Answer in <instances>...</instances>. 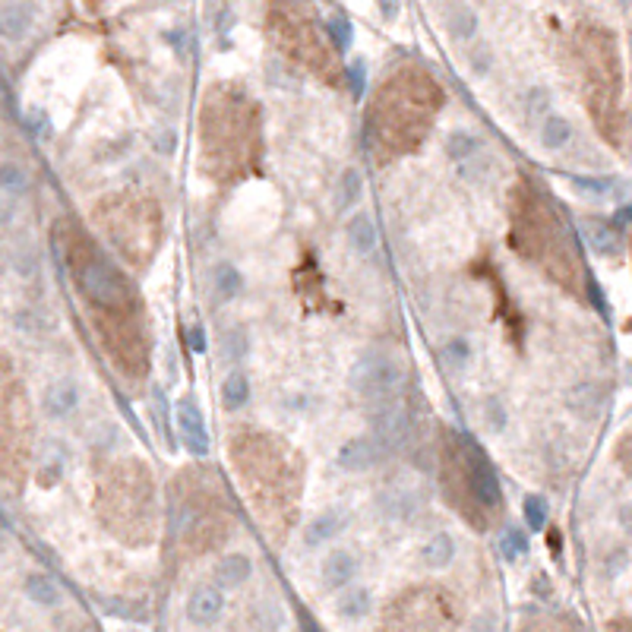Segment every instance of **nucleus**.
I'll return each mask as SVG.
<instances>
[{
	"instance_id": "nucleus-35",
	"label": "nucleus",
	"mask_w": 632,
	"mask_h": 632,
	"mask_svg": "<svg viewBox=\"0 0 632 632\" xmlns=\"http://www.w3.org/2000/svg\"><path fill=\"white\" fill-rule=\"evenodd\" d=\"M187 345L193 355H206V348H209V342H206V329L199 323H193L187 329Z\"/></svg>"
},
{
	"instance_id": "nucleus-36",
	"label": "nucleus",
	"mask_w": 632,
	"mask_h": 632,
	"mask_svg": "<svg viewBox=\"0 0 632 632\" xmlns=\"http://www.w3.org/2000/svg\"><path fill=\"white\" fill-rule=\"evenodd\" d=\"M345 76H348V83H351V92H355V98H361V95H364V64H361V61H355L351 66H345Z\"/></svg>"
},
{
	"instance_id": "nucleus-4",
	"label": "nucleus",
	"mask_w": 632,
	"mask_h": 632,
	"mask_svg": "<svg viewBox=\"0 0 632 632\" xmlns=\"http://www.w3.org/2000/svg\"><path fill=\"white\" fill-rule=\"evenodd\" d=\"M465 462H468V490L475 497L477 506L484 509H497L503 503V487H500V475L490 465V458L477 449L475 443H468V452H465Z\"/></svg>"
},
{
	"instance_id": "nucleus-25",
	"label": "nucleus",
	"mask_w": 632,
	"mask_h": 632,
	"mask_svg": "<svg viewBox=\"0 0 632 632\" xmlns=\"http://www.w3.org/2000/svg\"><path fill=\"white\" fill-rule=\"evenodd\" d=\"M528 531H522L518 525H506V528L500 531V537H497V550H500V557L506 563H516L522 560L525 554H528Z\"/></svg>"
},
{
	"instance_id": "nucleus-14",
	"label": "nucleus",
	"mask_w": 632,
	"mask_h": 632,
	"mask_svg": "<svg viewBox=\"0 0 632 632\" xmlns=\"http://www.w3.org/2000/svg\"><path fill=\"white\" fill-rule=\"evenodd\" d=\"M23 595L32 607L38 610H57L64 604V591L48 572H29L23 578Z\"/></svg>"
},
{
	"instance_id": "nucleus-19",
	"label": "nucleus",
	"mask_w": 632,
	"mask_h": 632,
	"mask_svg": "<svg viewBox=\"0 0 632 632\" xmlns=\"http://www.w3.org/2000/svg\"><path fill=\"white\" fill-rule=\"evenodd\" d=\"M364 196V177L357 168H345L342 175H338L336 187H332V203H336L338 212H348L355 209L357 203H361Z\"/></svg>"
},
{
	"instance_id": "nucleus-17",
	"label": "nucleus",
	"mask_w": 632,
	"mask_h": 632,
	"mask_svg": "<svg viewBox=\"0 0 632 632\" xmlns=\"http://www.w3.org/2000/svg\"><path fill=\"white\" fill-rule=\"evenodd\" d=\"M440 16H443V29L449 32V38L456 42H471L477 35V13L465 4H449V6H440Z\"/></svg>"
},
{
	"instance_id": "nucleus-24",
	"label": "nucleus",
	"mask_w": 632,
	"mask_h": 632,
	"mask_svg": "<svg viewBox=\"0 0 632 632\" xmlns=\"http://www.w3.org/2000/svg\"><path fill=\"white\" fill-rule=\"evenodd\" d=\"M250 402V376L244 370H231L222 379V405L225 411H241Z\"/></svg>"
},
{
	"instance_id": "nucleus-38",
	"label": "nucleus",
	"mask_w": 632,
	"mask_h": 632,
	"mask_svg": "<svg viewBox=\"0 0 632 632\" xmlns=\"http://www.w3.org/2000/svg\"><path fill=\"white\" fill-rule=\"evenodd\" d=\"M576 187L585 193H607L610 181H601V177H576Z\"/></svg>"
},
{
	"instance_id": "nucleus-9",
	"label": "nucleus",
	"mask_w": 632,
	"mask_h": 632,
	"mask_svg": "<svg viewBox=\"0 0 632 632\" xmlns=\"http://www.w3.org/2000/svg\"><path fill=\"white\" fill-rule=\"evenodd\" d=\"M332 614L336 620L348 623V627H357V623H367L370 617L376 614V597L367 585H348L345 591H338L336 601H332Z\"/></svg>"
},
{
	"instance_id": "nucleus-42",
	"label": "nucleus",
	"mask_w": 632,
	"mask_h": 632,
	"mask_svg": "<svg viewBox=\"0 0 632 632\" xmlns=\"http://www.w3.org/2000/svg\"><path fill=\"white\" fill-rule=\"evenodd\" d=\"M13 203H6V199H0V225H10L13 222Z\"/></svg>"
},
{
	"instance_id": "nucleus-39",
	"label": "nucleus",
	"mask_w": 632,
	"mask_h": 632,
	"mask_svg": "<svg viewBox=\"0 0 632 632\" xmlns=\"http://www.w3.org/2000/svg\"><path fill=\"white\" fill-rule=\"evenodd\" d=\"M468 64L475 66V70H477V73H481V76H484V73L490 70V51H487V48H481V51H471Z\"/></svg>"
},
{
	"instance_id": "nucleus-33",
	"label": "nucleus",
	"mask_w": 632,
	"mask_h": 632,
	"mask_svg": "<svg viewBox=\"0 0 632 632\" xmlns=\"http://www.w3.org/2000/svg\"><path fill=\"white\" fill-rule=\"evenodd\" d=\"M588 241H591V247H595L597 253H604V256H614V253L620 250V241H617V235L610 228H604V225H595V228H588Z\"/></svg>"
},
{
	"instance_id": "nucleus-16",
	"label": "nucleus",
	"mask_w": 632,
	"mask_h": 632,
	"mask_svg": "<svg viewBox=\"0 0 632 632\" xmlns=\"http://www.w3.org/2000/svg\"><path fill=\"white\" fill-rule=\"evenodd\" d=\"M456 554H458V544H456V537H452V531H436V535H430L427 541H424L421 563H424V569H430V572H443L452 567Z\"/></svg>"
},
{
	"instance_id": "nucleus-28",
	"label": "nucleus",
	"mask_w": 632,
	"mask_h": 632,
	"mask_svg": "<svg viewBox=\"0 0 632 632\" xmlns=\"http://www.w3.org/2000/svg\"><path fill=\"white\" fill-rule=\"evenodd\" d=\"M250 351V336L244 326H231L222 336V357L225 361H244Z\"/></svg>"
},
{
	"instance_id": "nucleus-22",
	"label": "nucleus",
	"mask_w": 632,
	"mask_h": 632,
	"mask_svg": "<svg viewBox=\"0 0 632 632\" xmlns=\"http://www.w3.org/2000/svg\"><path fill=\"white\" fill-rule=\"evenodd\" d=\"M537 139H541V145L547 152L567 149L569 139H572V124L567 121V117H560V115H547L541 121V126H537Z\"/></svg>"
},
{
	"instance_id": "nucleus-20",
	"label": "nucleus",
	"mask_w": 632,
	"mask_h": 632,
	"mask_svg": "<svg viewBox=\"0 0 632 632\" xmlns=\"http://www.w3.org/2000/svg\"><path fill=\"white\" fill-rule=\"evenodd\" d=\"M379 509H383L389 518L405 522V518H411L417 509H421V497H417L415 490H408V487H392V490H386V494L379 497Z\"/></svg>"
},
{
	"instance_id": "nucleus-18",
	"label": "nucleus",
	"mask_w": 632,
	"mask_h": 632,
	"mask_svg": "<svg viewBox=\"0 0 632 632\" xmlns=\"http://www.w3.org/2000/svg\"><path fill=\"white\" fill-rule=\"evenodd\" d=\"M241 291H244V272L235 263H228V259L216 263V269H212V295H216V301L228 304Z\"/></svg>"
},
{
	"instance_id": "nucleus-29",
	"label": "nucleus",
	"mask_w": 632,
	"mask_h": 632,
	"mask_svg": "<svg viewBox=\"0 0 632 632\" xmlns=\"http://www.w3.org/2000/svg\"><path fill=\"white\" fill-rule=\"evenodd\" d=\"M326 35L332 38V45H336V51H351V45H355V25H351L348 16H342V13H336V16L326 19Z\"/></svg>"
},
{
	"instance_id": "nucleus-23",
	"label": "nucleus",
	"mask_w": 632,
	"mask_h": 632,
	"mask_svg": "<svg viewBox=\"0 0 632 632\" xmlns=\"http://www.w3.org/2000/svg\"><path fill=\"white\" fill-rule=\"evenodd\" d=\"M446 155L456 165L471 162L475 155H481V136L471 130H452L449 136H446Z\"/></svg>"
},
{
	"instance_id": "nucleus-13",
	"label": "nucleus",
	"mask_w": 632,
	"mask_h": 632,
	"mask_svg": "<svg viewBox=\"0 0 632 632\" xmlns=\"http://www.w3.org/2000/svg\"><path fill=\"white\" fill-rule=\"evenodd\" d=\"M250 576H253V560L247 554H237L235 550V554H225L222 560L216 563V569H212V585L228 595V591L244 588V585L250 582Z\"/></svg>"
},
{
	"instance_id": "nucleus-34",
	"label": "nucleus",
	"mask_w": 632,
	"mask_h": 632,
	"mask_svg": "<svg viewBox=\"0 0 632 632\" xmlns=\"http://www.w3.org/2000/svg\"><path fill=\"white\" fill-rule=\"evenodd\" d=\"M462 168V175H465V181H481V175L484 171H490V162L484 155H475L471 162H465V165H458Z\"/></svg>"
},
{
	"instance_id": "nucleus-7",
	"label": "nucleus",
	"mask_w": 632,
	"mask_h": 632,
	"mask_svg": "<svg viewBox=\"0 0 632 632\" xmlns=\"http://www.w3.org/2000/svg\"><path fill=\"white\" fill-rule=\"evenodd\" d=\"M383 458H386V449L370 434L351 436V440H345L336 452V465L342 471H348V475H364V471L376 468Z\"/></svg>"
},
{
	"instance_id": "nucleus-32",
	"label": "nucleus",
	"mask_w": 632,
	"mask_h": 632,
	"mask_svg": "<svg viewBox=\"0 0 632 632\" xmlns=\"http://www.w3.org/2000/svg\"><path fill=\"white\" fill-rule=\"evenodd\" d=\"M547 111H550V89L531 85V89L525 92V115H528L531 121H544Z\"/></svg>"
},
{
	"instance_id": "nucleus-15",
	"label": "nucleus",
	"mask_w": 632,
	"mask_h": 632,
	"mask_svg": "<svg viewBox=\"0 0 632 632\" xmlns=\"http://www.w3.org/2000/svg\"><path fill=\"white\" fill-rule=\"evenodd\" d=\"M345 241L357 256H370L379 247V228L370 212H355V216L345 222Z\"/></svg>"
},
{
	"instance_id": "nucleus-21",
	"label": "nucleus",
	"mask_w": 632,
	"mask_h": 632,
	"mask_svg": "<svg viewBox=\"0 0 632 632\" xmlns=\"http://www.w3.org/2000/svg\"><path fill=\"white\" fill-rule=\"evenodd\" d=\"M567 408L572 411V415L585 417V421H591V417L601 411V392H597L595 383H578L569 389L567 396Z\"/></svg>"
},
{
	"instance_id": "nucleus-27",
	"label": "nucleus",
	"mask_w": 632,
	"mask_h": 632,
	"mask_svg": "<svg viewBox=\"0 0 632 632\" xmlns=\"http://www.w3.org/2000/svg\"><path fill=\"white\" fill-rule=\"evenodd\" d=\"M440 357H443L446 367L456 370V374H462V370L471 364V342H468V338H462V336L446 338V345L440 348Z\"/></svg>"
},
{
	"instance_id": "nucleus-41",
	"label": "nucleus",
	"mask_w": 632,
	"mask_h": 632,
	"mask_svg": "<svg viewBox=\"0 0 632 632\" xmlns=\"http://www.w3.org/2000/svg\"><path fill=\"white\" fill-rule=\"evenodd\" d=\"M42 124H48V117H45L38 108H32V111H29V130H32V133H42Z\"/></svg>"
},
{
	"instance_id": "nucleus-43",
	"label": "nucleus",
	"mask_w": 632,
	"mask_h": 632,
	"mask_svg": "<svg viewBox=\"0 0 632 632\" xmlns=\"http://www.w3.org/2000/svg\"><path fill=\"white\" fill-rule=\"evenodd\" d=\"M379 13H383L386 19H396L398 13H402V6H398V4H379Z\"/></svg>"
},
{
	"instance_id": "nucleus-3",
	"label": "nucleus",
	"mask_w": 632,
	"mask_h": 632,
	"mask_svg": "<svg viewBox=\"0 0 632 632\" xmlns=\"http://www.w3.org/2000/svg\"><path fill=\"white\" fill-rule=\"evenodd\" d=\"M370 436L383 446L386 456L396 449H402L405 443H408L411 436V417L408 411L402 408V405L396 402H376L374 411H370Z\"/></svg>"
},
{
	"instance_id": "nucleus-1",
	"label": "nucleus",
	"mask_w": 632,
	"mask_h": 632,
	"mask_svg": "<svg viewBox=\"0 0 632 632\" xmlns=\"http://www.w3.org/2000/svg\"><path fill=\"white\" fill-rule=\"evenodd\" d=\"M348 386L367 402H386L402 386V367L383 351H364L348 370Z\"/></svg>"
},
{
	"instance_id": "nucleus-31",
	"label": "nucleus",
	"mask_w": 632,
	"mask_h": 632,
	"mask_svg": "<svg viewBox=\"0 0 632 632\" xmlns=\"http://www.w3.org/2000/svg\"><path fill=\"white\" fill-rule=\"evenodd\" d=\"M481 415H484V427H487L490 434H503V430L509 427V411H506L503 398L490 396L487 402H484Z\"/></svg>"
},
{
	"instance_id": "nucleus-12",
	"label": "nucleus",
	"mask_w": 632,
	"mask_h": 632,
	"mask_svg": "<svg viewBox=\"0 0 632 632\" xmlns=\"http://www.w3.org/2000/svg\"><path fill=\"white\" fill-rule=\"evenodd\" d=\"M38 10L32 4H4L0 6V42L19 45L35 25Z\"/></svg>"
},
{
	"instance_id": "nucleus-30",
	"label": "nucleus",
	"mask_w": 632,
	"mask_h": 632,
	"mask_svg": "<svg viewBox=\"0 0 632 632\" xmlns=\"http://www.w3.org/2000/svg\"><path fill=\"white\" fill-rule=\"evenodd\" d=\"M522 516H525L528 531H544L547 528V518H550V506L541 494H528L522 503Z\"/></svg>"
},
{
	"instance_id": "nucleus-26",
	"label": "nucleus",
	"mask_w": 632,
	"mask_h": 632,
	"mask_svg": "<svg viewBox=\"0 0 632 632\" xmlns=\"http://www.w3.org/2000/svg\"><path fill=\"white\" fill-rule=\"evenodd\" d=\"M32 187L29 171L16 162H0V193L6 196H25Z\"/></svg>"
},
{
	"instance_id": "nucleus-5",
	"label": "nucleus",
	"mask_w": 632,
	"mask_h": 632,
	"mask_svg": "<svg viewBox=\"0 0 632 632\" xmlns=\"http://www.w3.org/2000/svg\"><path fill=\"white\" fill-rule=\"evenodd\" d=\"M228 614V595L216 585H196L184 601V623L193 629H209L216 627L222 617Z\"/></svg>"
},
{
	"instance_id": "nucleus-8",
	"label": "nucleus",
	"mask_w": 632,
	"mask_h": 632,
	"mask_svg": "<svg viewBox=\"0 0 632 632\" xmlns=\"http://www.w3.org/2000/svg\"><path fill=\"white\" fill-rule=\"evenodd\" d=\"M79 402H83V389H79V383L73 376L51 379L42 392V411L51 421H66V417H73Z\"/></svg>"
},
{
	"instance_id": "nucleus-10",
	"label": "nucleus",
	"mask_w": 632,
	"mask_h": 632,
	"mask_svg": "<svg viewBox=\"0 0 632 632\" xmlns=\"http://www.w3.org/2000/svg\"><path fill=\"white\" fill-rule=\"evenodd\" d=\"M319 576H323V588L332 591V595H338V591H345L348 585L357 582V576H361V560H357L351 550L336 547L323 557V563H319Z\"/></svg>"
},
{
	"instance_id": "nucleus-11",
	"label": "nucleus",
	"mask_w": 632,
	"mask_h": 632,
	"mask_svg": "<svg viewBox=\"0 0 632 632\" xmlns=\"http://www.w3.org/2000/svg\"><path fill=\"white\" fill-rule=\"evenodd\" d=\"M345 528H348V512L338 509V506H329V509L316 512L307 522V528H304V544H307L310 550H319V547H326V544L336 541Z\"/></svg>"
},
{
	"instance_id": "nucleus-40",
	"label": "nucleus",
	"mask_w": 632,
	"mask_h": 632,
	"mask_svg": "<svg viewBox=\"0 0 632 632\" xmlns=\"http://www.w3.org/2000/svg\"><path fill=\"white\" fill-rule=\"evenodd\" d=\"M617 522H620L623 531H632V503L620 506V512H617Z\"/></svg>"
},
{
	"instance_id": "nucleus-6",
	"label": "nucleus",
	"mask_w": 632,
	"mask_h": 632,
	"mask_svg": "<svg viewBox=\"0 0 632 632\" xmlns=\"http://www.w3.org/2000/svg\"><path fill=\"white\" fill-rule=\"evenodd\" d=\"M175 421H177V434H181L184 449L190 452L193 458H206L209 456V427H206V415L199 408V402L193 396L177 398L175 405Z\"/></svg>"
},
{
	"instance_id": "nucleus-2",
	"label": "nucleus",
	"mask_w": 632,
	"mask_h": 632,
	"mask_svg": "<svg viewBox=\"0 0 632 632\" xmlns=\"http://www.w3.org/2000/svg\"><path fill=\"white\" fill-rule=\"evenodd\" d=\"M79 288H83L89 304L115 307V304H121L126 295V278L108 256L95 253V256L85 259L83 272H79Z\"/></svg>"
},
{
	"instance_id": "nucleus-37",
	"label": "nucleus",
	"mask_w": 632,
	"mask_h": 632,
	"mask_svg": "<svg viewBox=\"0 0 632 632\" xmlns=\"http://www.w3.org/2000/svg\"><path fill=\"white\" fill-rule=\"evenodd\" d=\"M623 569H627V550H617V554H610V560L604 563V576L617 578Z\"/></svg>"
}]
</instances>
